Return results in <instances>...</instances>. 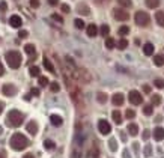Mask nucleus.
I'll use <instances>...</instances> for the list:
<instances>
[{
    "label": "nucleus",
    "mask_w": 164,
    "mask_h": 158,
    "mask_svg": "<svg viewBox=\"0 0 164 158\" xmlns=\"http://www.w3.org/2000/svg\"><path fill=\"white\" fill-rule=\"evenodd\" d=\"M124 157H125V158H129V157H128V152H124Z\"/></svg>",
    "instance_id": "4d7b16f0"
},
{
    "label": "nucleus",
    "mask_w": 164,
    "mask_h": 158,
    "mask_svg": "<svg viewBox=\"0 0 164 158\" xmlns=\"http://www.w3.org/2000/svg\"><path fill=\"white\" fill-rule=\"evenodd\" d=\"M9 24L12 26V27H15V29H18L20 26L23 24V21H21V18L18 15H12L11 18H9Z\"/></svg>",
    "instance_id": "9d476101"
},
{
    "label": "nucleus",
    "mask_w": 164,
    "mask_h": 158,
    "mask_svg": "<svg viewBox=\"0 0 164 158\" xmlns=\"http://www.w3.org/2000/svg\"><path fill=\"white\" fill-rule=\"evenodd\" d=\"M148 137H149V131H148V129H145V131H143V139L146 140Z\"/></svg>",
    "instance_id": "8fccbe9b"
},
{
    "label": "nucleus",
    "mask_w": 164,
    "mask_h": 158,
    "mask_svg": "<svg viewBox=\"0 0 164 158\" xmlns=\"http://www.w3.org/2000/svg\"><path fill=\"white\" fill-rule=\"evenodd\" d=\"M154 139L157 140V142H160V140H164V128L161 127H157L154 129Z\"/></svg>",
    "instance_id": "1a4fd4ad"
},
{
    "label": "nucleus",
    "mask_w": 164,
    "mask_h": 158,
    "mask_svg": "<svg viewBox=\"0 0 164 158\" xmlns=\"http://www.w3.org/2000/svg\"><path fill=\"white\" fill-rule=\"evenodd\" d=\"M143 113L146 116H151L152 113H154V109H152V105H145V109H143Z\"/></svg>",
    "instance_id": "7c9ffc66"
},
{
    "label": "nucleus",
    "mask_w": 164,
    "mask_h": 158,
    "mask_svg": "<svg viewBox=\"0 0 164 158\" xmlns=\"http://www.w3.org/2000/svg\"><path fill=\"white\" fill-rule=\"evenodd\" d=\"M29 71H30V75H32V77H39V72H41L38 66H32Z\"/></svg>",
    "instance_id": "a878e982"
},
{
    "label": "nucleus",
    "mask_w": 164,
    "mask_h": 158,
    "mask_svg": "<svg viewBox=\"0 0 164 158\" xmlns=\"http://www.w3.org/2000/svg\"><path fill=\"white\" fill-rule=\"evenodd\" d=\"M5 74V68H3V65H2V62H0V77H2Z\"/></svg>",
    "instance_id": "3c124183"
},
{
    "label": "nucleus",
    "mask_w": 164,
    "mask_h": 158,
    "mask_svg": "<svg viewBox=\"0 0 164 158\" xmlns=\"http://www.w3.org/2000/svg\"><path fill=\"white\" fill-rule=\"evenodd\" d=\"M6 8H8V6H6V3H5V2H2V3H0V12H5V11H6Z\"/></svg>",
    "instance_id": "37998d69"
},
{
    "label": "nucleus",
    "mask_w": 164,
    "mask_h": 158,
    "mask_svg": "<svg viewBox=\"0 0 164 158\" xmlns=\"http://www.w3.org/2000/svg\"><path fill=\"white\" fill-rule=\"evenodd\" d=\"M134 20L137 23V26H140V27H146L149 23H151V17L148 12H145V11H139V12H136V17H134Z\"/></svg>",
    "instance_id": "20e7f679"
},
{
    "label": "nucleus",
    "mask_w": 164,
    "mask_h": 158,
    "mask_svg": "<svg viewBox=\"0 0 164 158\" xmlns=\"http://www.w3.org/2000/svg\"><path fill=\"white\" fill-rule=\"evenodd\" d=\"M143 53L146 56H151V54H154V45L151 42H148V44H145L143 45Z\"/></svg>",
    "instance_id": "dca6fc26"
},
{
    "label": "nucleus",
    "mask_w": 164,
    "mask_h": 158,
    "mask_svg": "<svg viewBox=\"0 0 164 158\" xmlns=\"http://www.w3.org/2000/svg\"><path fill=\"white\" fill-rule=\"evenodd\" d=\"M44 66H45V69H47V71L53 72V74L56 72V71H54V66H53V63H51V62H50V60H48L47 57L44 59Z\"/></svg>",
    "instance_id": "6ab92c4d"
},
{
    "label": "nucleus",
    "mask_w": 164,
    "mask_h": 158,
    "mask_svg": "<svg viewBox=\"0 0 164 158\" xmlns=\"http://www.w3.org/2000/svg\"><path fill=\"white\" fill-rule=\"evenodd\" d=\"M124 95L122 93H115L113 95V98H111V101H113V104L115 105H122L124 104Z\"/></svg>",
    "instance_id": "4468645a"
},
{
    "label": "nucleus",
    "mask_w": 164,
    "mask_h": 158,
    "mask_svg": "<svg viewBox=\"0 0 164 158\" xmlns=\"http://www.w3.org/2000/svg\"><path fill=\"white\" fill-rule=\"evenodd\" d=\"M117 47H119V50H125V48L128 47V41H126L125 38H122V39L117 42Z\"/></svg>",
    "instance_id": "b1692460"
},
{
    "label": "nucleus",
    "mask_w": 164,
    "mask_h": 158,
    "mask_svg": "<svg viewBox=\"0 0 164 158\" xmlns=\"http://www.w3.org/2000/svg\"><path fill=\"white\" fill-rule=\"evenodd\" d=\"M128 100H129V102H131V104L139 105V104L143 102V96H142L140 92H137V90H131V92H129V95H128Z\"/></svg>",
    "instance_id": "39448f33"
},
{
    "label": "nucleus",
    "mask_w": 164,
    "mask_h": 158,
    "mask_svg": "<svg viewBox=\"0 0 164 158\" xmlns=\"http://www.w3.org/2000/svg\"><path fill=\"white\" fill-rule=\"evenodd\" d=\"M62 11L65 14H68V12H69V6H68V5H62Z\"/></svg>",
    "instance_id": "c03bdc74"
},
{
    "label": "nucleus",
    "mask_w": 164,
    "mask_h": 158,
    "mask_svg": "<svg viewBox=\"0 0 164 158\" xmlns=\"http://www.w3.org/2000/svg\"><path fill=\"white\" fill-rule=\"evenodd\" d=\"M24 50H26V53H27V54H30V56H35V47H33L32 44H27V45L24 47Z\"/></svg>",
    "instance_id": "4be33fe9"
},
{
    "label": "nucleus",
    "mask_w": 164,
    "mask_h": 158,
    "mask_svg": "<svg viewBox=\"0 0 164 158\" xmlns=\"http://www.w3.org/2000/svg\"><path fill=\"white\" fill-rule=\"evenodd\" d=\"M79 12H80V14H83V15H89V12H90V11H89V8H88V6L80 5V6H79Z\"/></svg>",
    "instance_id": "bb28decb"
},
{
    "label": "nucleus",
    "mask_w": 164,
    "mask_h": 158,
    "mask_svg": "<svg viewBox=\"0 0 164 158\" xmlns=\"http://www.w3.org/2000/svg\"><path fill=\"white\" fill-rule=\"evenodd\" d=\"M44 148L47 149V151H51V149H54V142H51V140H45L44 142Z\"/></svg>",
    "instance_id": "393cba45"
},
{
    "label": "nucleus",
    "mask_w": 164,
    "mask_h": 158,
    "mask_svg": "<svg viewBox=\"0 0 164 158\" xmlns=\"http://www.w3.org/2000/svg\"><path fill=\"white\" fill-rule=\"evenodd\" d=\"M2 111H3V104L0 102V115H2Z\"/></svg>",
    "instance_id": "5fc2aeb1"
},
{
    "label": "nucleus",
    "mask_w": 164,
    "mask_h": 158,
    "mask_svg": "<svg viewBox=\"0 0 164 158\" xmlns=\"http://www.w3.org/2000/svg\"><path fill=\"white\" fill-rule=\"evenodd\" d=\"M145 154H146V155H149V154H151V148H149V146L145 149Z\"/></svg>",
    "instance_id": "603ef678"
},
{
    "label": "nucleus",
    "mask_w": 164,
    "mask_h": 158,
    "mask_svg": "<svg viewBox=\"0 0 164 158\" xmlns=\"http://www.w3.org/2000/svg\"><path fill=\"white\" fill-rule=\"evenodd\" d=\"M39 84L44 86V87L48 86V78H47V77H39Z\"/></svg>",
    "instance_id": "4c0bfd02"
},
{
    "label": "nucleus",
    "mask_w": 164,
    "mask_h": 158,
    "mask_svg": "<svg viewBox=\"0 0 164 158\" xmlns=\"http://www.w3.org/2000/svg\"><path fill=\"white\" fill-rule=\"evenodd\" d=\"M48 3H50L51 6H56V5L59 3V0H48Z\"/></svg>",
    "instance_id": "09e8293b"
},
{
    "label": "nucleus",
    "mask_w": 164,
    "mask_h": 158,
    "mask_svg": "<svg viewBox=\"0 0 164 158\" xmlns=\"http://www.w3.org/2000/svg\"><path fill=\"white\" fill-rule=\"evenodd\" d=\"M50 120H51V124H53L54 127H60V125L63 124V119L60 118L59 115H51L50 116Z\"/></svg>",
    "instance_id": "ddd939ff"
},
{
    "label": "nucleus",
    "mask_w": 164,
    "mask_h": 158,
    "mask_svg": "<svg viewBox=\"0 0 164 158\" xmlns=\"http://www.w3.org/2000/svg\"><path fill=\"white\" fill-rule=\"evenodd\" d=\"M26 128H27V131H29V133H30L32 136H35V134L38 133V124H36L35 120H30L29 124L26 125Z\"/></svg>",
    "instance_id": "9b49d317"
},
{
    "label": "nucleus",
    "mask_w": 164,
    "mask_h": 158,
    "mask_svg": "<svg viewBox=\"0 0 164 158\" xmlns=\"http://www.w3.org/2000/svg\"><path fill=\"white\" fill-rule=\"evenodd\" d=\"M113 15H115V18L119 20V21H126L129 18L128 12H125L124 8H116V9H113Z\"/></svg>",
    "instance_id": "423d86ee"
},
{
    "label": "nucleus",
    "mask_w": 164,
    "mask_h": 158,
    "mask_svg": "<svg viewBox=\"0 0 164 158\" xmlns=\"http://www.w3.org/2000/svg\"><path fill=\"white\" fill-rule=\"evenodd\" d=\"M155 20H157L158 26H161V27H164V11H160L155 14Z\"/></svg>",
    "instance_id": "f3484780"
},
{
    "label": "nucleus",
    "mask_w": 164,
    "mask_h": 158,
    "mask_svg": "<svg viewBox=\"0 0 164 158\" xmlns=\"http://www.w3.org/2000/svg\"><path fill=\"white\" fill-rule=\"evenodd\" d=\"M161 104V96L160 95H152V105H160Z\"/></svg>",
    "instance_id": "c756f323"
},
{
    "label": "nucleus",
    "mask_w": 164,
    "mask_h": 158,
    "mask_svg": "<svg viewBox=\"0 0 164 158\" xmlns=\"http://www.w3.org/2000/svg\"><path fill=\"white\" fill-rule=\"evenodd\" d=\"M143 92L149 93V92H151V86H146V84H145V86H143Z\"/></svg>",
    "instance_id": "49530a36"
},
{
    "label": "nucleus",
    "mask_w": 164,
    "mask_h": 158,
    "mask_svg": "<svg viewBox=\"0 0 164 158\" xmlns=\"http://www.w3.org/2000/svg\"><path fill=\"white\" fill-rule=\"evenodd\" d=\"M8 125L9 127H20L23 124V120H24V116H23V113H20L18 110H12L8 113Z\"/></svg>",
    "instance_id": "f03ea898"
},
{
    "label": "nucleus",
    "mask_w": 164,
    "mask_h": 158,
    "mask_svg": "<svg viewBox=\"0 0 164 158\" xmlns=\"http://www.w3.org/2000/svg\"><path fill=\"white\" fill-rule=\"evenodd\" d=\"M2 92H3L6 96H14L15 92H17V89H15V86H14V84H5V86H3V89H2Z\"/></svg>",
    "instance_id": "6e6552de"
},
{
    "label": "nucleus",
    "mask_w": 164,
    "mask_h": 158,
    "mask_svg": "<svg viewBox=\"0 0 164 158\" xmlns=\"http://www.w3.org/2000/svg\"><path fill=\"white\" fill-rule=\"evenodd\" d=\"M6 155H5V152H2V151H0V158H5Z\"/></svg>",
    "instance_id": "6e6d98bb"
},
{
    "label": "nucleus",
    "mask_w": 164,
    "mask_h": 158,
    "mask_svg": "<svg viewBox=\"0 0 164 158\" xmlns=\"http://www.w3.org/2000/svg\"><path fill=\"white\" fill-rule=\"evenodd\" d=\"M108 146H110V149H111V151H116V149H117V145H116V140H113V139H111V140H110V142H108Z\"/></svg>",
    "instance_id": "58836bf2"
},
{
    "label": "nucleus",
    "mask_w": 164,
    "mask_h": 158,
    "mask_svg": "<svg viewBox=\"0 0 164 158\" xmlns=\"http://www.w3.org/2000/svg\"><path fill=\"white\" fill-rule=\"evenodd\" d=\"M74 24H75L77 29H84V23H83V20H75Z\"/></svg>",
    "instance_id": "e433bc0d"
},
{
    "label": "nucleus",
    "mask_w": 164,
    "mask_h": 158,
    "mask_svg": "<svg viewBox=\"0 0 164 158\" xmlns=\"http://www.w3.org/2000/svg\"><path fill=\"white\" fill-rule=\"evenodd\" d=\"M111 118H113V120H115L116 125H120V124H122V115H120L119 110H115L113 113H111Z\"/></svg>",
    "instance_id": "2eb2a0df"
},
{
    "label": "nucleus",
    "mask_w": 164,
    "mask_h": 158,
    "mask_svg": "<svg viewBox=\"0 0 164 158\" xmlns=\"http://www.w3.org/2000/svg\"><path fill=\"white\" fill-rule=\"evenodd\" d=\"M129 33V27L128 26H122V27H119V35L120 36H125V35Z\"/></svg>",
    "instance_id": "cd10ccee"
},
{
    "label": "nucleus",
    "mask_w": 164,
    "mask_h": 158,
    "mask_svg": "<svg viewBox=\"0 0 164 158\" xmlns=\"http://www.w3.org/2000/svg\"><path fill=\"white\" fill-rule=\"evenodd\" d=\"M154 63L157 65V66H163V65H164V56L157 54V56L154 57Z\"/></svg>",
    "instance_id": "aec40b11"
},
{
    "label": "nucleus",
    "mask_w": 164,
    "mask_h": 158,
    "mask_svg": "<svg viewBox=\"0 0 164 158\" xmlns=\"http://www.w3.org/2000/svg\"><path fill=\"white\" fill-rule=\"evenodd\" d=\"M98 129H99V133H101L102 136H107V134H110L111 127H110V124H108L106 119H101V120L98 122Z\"/></svg>",
    "instance_id": "0eeeda50"
},
{
    "label": "nucleus",
    "mask_w": 164,
    "mask_h": 158,
    "mask_svg": "<svg viewBox=\"0 0 164 158\" xmlns=\"http://www.w3.org/2000/svg\"><path fill=\"white\" fill-rule=\"evenodd\" d=\"M154 84H155V87H158V89H163V87H164V80H161V78H157V80L154 81Z\"/></svg>",
    "instance_id": "72a5a7b5"
},
{
    "label": "nucleus",
    "mask_w": 164,
    "mask_h": 158,
    "mask_svg": "<svg viewBox=\"0 0 164 158\" xmlns=\"http://www.w3.org/2000/svg\"><path fill=\"white\" fill-rule=\"evenodd\" d=\"M11 148L15 149V151H23V149H26L29 146V140L26 139V136L20 134V133H17L11 137Z\"/></svg>",
    "instance_id": "f257e3e1"
},
{
    "label": "nucleus",
    "mask_w": 164,
    "mask_h": 158,
    "mask_svg": "<svg viewBox=\"0 0 164 158\" xmlns=\"http://www.w3.org/2000/svg\"><path fill=\"white\" fill-rule=\"evenodd\" d=\"M97 100H98V101H99L101 104H104V102L107 101V95H106V93H102V92H99V93H98V98H97Z\"/></svg>",
    "instance_id": "473e14b6"
},
{
    "label": "nucleus",
    "mask_w": 164,
    "mask_h": 158,
    "mask_svg": "<svg viewBox=\"0 0 164 158\" xmlns=\"http://www.w3.org/2000/svg\"><path fill=\"white\" fill-rule=\"evenodd\" d=\"M128 133H129V136H137V133H139V127H137L136 124H129L128 125Z\"/></svg>",
    "instance_id": "a211bd4d"
},
{
    "label": "nucleus",
    "mask_w": 164,
    "mask_h": 158,
    "mask_svg": "<svg viewBox=\"0 0 164 158\" xmlns=\"http://www.w3.org/2000/svg\"><path fill=\"white\" fill-rule=\"evenodd\" d=\"M51 17H53V20L59 21L60 24H62V23H63V18H62V17H60V15H57V14H53V15H51Z\"/></svg>",
    "instance_id": "ea45409f"
},
{
    "label": "nucleus",
    "mask_w": 164,
    "mask_h": 158,
    "mask_svg": "<svg viewBox=\"0 0 164 158\" xmlns=\"http://www.w3.org/2000/svg\"><path fill=\"white\" fill-rule=\"evenodd\" d=\"M24 158H35V157H33L32 154H26V155H24Z\"/></svg>",
    "instance_id": "864d4df0"
},
{
    "label": "nucleus",
    "mask_w": 164,
    "mask_h": 158,
    "mask_svg": "<svg viewBox=\"0 0 164 158\" xmlns=\"http://www.w3.org/2000/svg\"><path fill=\"white\" fill-rule=\"evenodd\" d=\"M30 5H32V8H38L39 6V0H30Z\"/></svg>",
    "instance_id": "a19ab883"
},
{
    "label": "nucleus",
    "mask_w": 164,
    "mask_h": 158,
    "mask_svg": "<svg viewBox=\"0 0 164 158\" xmlns=\"http://www.w3.org/2000/svg\"><path fill=\"white\" fill-rule=\"evenodd\" d=\"M115 45H116V42H115L113 38H107V39H106V47H107L108 50H111Z\"/></svg>",
    "instance_id": "5701e85b"
},
{
    "label": "nucleus",
    "mask_w": 164,
    "mask_h": 158,
    "mask_svg": "<svg viewBox=\"0 0 164 158\" xmlns=\"http://www.w3.org/2000/svg\"><path fill=\"white\" fill-rule=\"evenodd\" d=\"M86 32H88V36L95 38V36H97V33H98V27L95 24H89L88 27H86Z\"/></svg>",
    "instance_id": "f8f14e48"
},
{
    "label": "nucleus",
    "mask_w": 164,
    "mask_h": 158,
    "mask_svg": "<svg viewBox=\"0 0 164 158\" xmlns=\"http://www.w3.org/2000/svg\"><path fill=\"white\" fill-rule=\"evenodd\" d=\"M6 62L12 69H17L21 65V54L18 51H9L6 53Z\"/></svg>",
    "instance_id": "7ed1b4c3"
},
{
    "label": "nucleus",
    "mask_w": 164,
    "mask_h": 158,
    "mask_svg": "<svg viewBox=\"0 0 164 158\" xmlns=\"http://www.w3.org/2000/svg\"><path fill=\"white\" fill-rule=\"evenodd\" d=\"M117 3L122 6V8H129L133 3H131V0H117Z\"/></svg>",
    "instance_id": "2f4dec72"
},
{
    "label": "nucleus",
    "mask_w": 164,
    "mask_h": 158,
    "mask_svg": "<svg viewBox=\"0 0 164 158\" xmlns=\"http://www.w3.org/2000/svg\"><path fill=\"white\" fill-rule=\"evenodd\" d=\"M32 95L39 96V89H36V87H33V89H32Z\"/></svg>",
    "instance_id": "a18cd8bd"
},
{
    "label": "nucleus",
    "mask_w": 164,
    "mask_h": 158,
    "mask_svg": "<svg viewBox=\"0 0 164 158\" xmlns=\"http://www.w3.org/2000/svg\"><path fill=\"white\" fill-rule=\"evenodd\" d=\"M50 89H51V92H59L60 90V86H59V83H51L50 84Z\"/></svg>",
    "instance_id": "f704fd0d"
},
{
    "label": "nucleus",
    "mask_w": 164,
    "mask_h": 158,
    "mask_svg": "<svg viewBox=\"0 0 164 158\" xmlns=\"http://www.w3.org/2000/svg\"><path fill=\"white\" fill-rule=\"evenodd\" d=\"M158 5H160V0H146V6L148 8H158Z\"/></svg>",
    "instance_id": "412c9836"
},
{
    "label": "nucleus",
    "mask_w": 164,
    "mask_h": 158,
    "mask_svg": "<svg viewBox=\"0 0 164 158\" xmlns=\"http://www.w3.org/2000/svg\"><path fill=\"white\" fill-rule=\"evenodd\" d=\"M108 32H110V27L107 24H102L101 26V35L102 36H108Z\"/></svg>",
    "instance_id": "c85d7f7f"
},
{
    "label": "nucleus",
    "mask_w": 164,
    "mask_h": 158,
    "mask_svg": "<svg viewBox=\"0 0 164 158\" xmlns=\"http://www.w3.org/2000/svg\"><path fill=\"white\" fill-rule=\"evenodd\" d=\"M107 2H108V0H95V3H97V5H104Z\"/></svg>",
    "instance_id": "de8ad7c7"
},
{
    "label": "nucleus",
    "mask_w": 164,
    "mask_h": 158,
    "mask_svg": "<svg viewBox=\"0 0 164 158\" xmlns=\"http://www.w3.org/2000/svg\"><path fill=\"white\" fill-rule=\"evenodd\" d=\"M125 116H126L128 119H133V118L136 116V113H134V110H131V109H128V110L125 111Z\"/></svg>",
    "instance_id": "c9c22d12"
},
{
    "label": "nucleus",
    "mask_w": 164,
    "mask_h": 158,
    "mask_svg": "<svg viewBox=\"0 0 164 158\" xmlns=\"http://www.w3.org/2000/svg\"><path fill=\"white\" fill-rule=\"evenodd\" d=\"M18 36H20L21 39H24V38H27V32H26V30H21V32L18 33Z\"/></svg>",
    "instance_id": "79ce46f5"
}]
</instances>
